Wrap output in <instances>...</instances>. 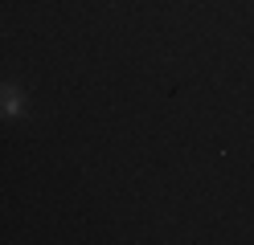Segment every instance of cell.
I'll return each instance as SVG.
<instances>
[{
    "instance_id": "obj_1",
    "label": "cell",
    "mask_w": 254,
    "mask_h": 245,
    "mask_svg": "<svg viewBox=\"0 0 254 245\" xmlns=\"http://www.w3.org/2000/svg\"><path fill=\"white\" fill-rule=\"evenodd\" d=\"M0 114H4V119H21V114H25V94H21V86L0 82Z\"/></svg>"
}]
</instances>
